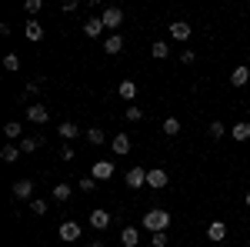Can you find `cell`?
<instances>
[{
  "mask_svg": "<svg viewBox=\"0 0 250 247\" xmlns=\"http://www.w3.org/2000/svg\"><path fill=\"white\" fill-rule=\"evenodd\" d=\"M57 234H60V241H67V244H74V241H80V224H77V221H63Z\"/></svg>",
  "mask_w": 250,
  "mask_h": 247,
  "instance_id": "277c9868",
  "label": "cell"
},
{
  "mask_svg": "<svg viewBox=\"0 0 250 247\" xmlns=\"http://www.w3.org/2000/svg\"><path fill=\"white\" fill-rule=\"evenodd\" d=\"M150 54H154L157 60H164V57H170V47H167V44H164V40H157L154 47H150Z\"/></svg>",
  "mask_w": 250,
  "mask_h": 247,
  "instance_id": "d4e9b609",
  "label": "cell"
},
{
  "mask_svg": "<svg viewBox=\"0 0 250 247\" xmlns=\"http://www.w3.org/2000/svg\"><path fill=\"white\" fill-rule=\"evenodd\" d=\"M213 137V140H220V137H224V134H227V127H224V124H220V120H213L210 124V131H207Z\"/></svg>",
  "mask_w": 250,
  "mask_h": 247,
  "instance_id": "f546056e",
  "label": "cell"
},
{
  "mask_svg": "<svg viewBox=\"0 0 250 247\" xmlns=\"http://www.w3.org/2000/svg\"><path fill=\"white\" fill-rule=\"evenodd\" d=\"M193 60H197L193 50H184V54H180V64H193Z\"/></svg>",
  "mask_w": 250,
  "mask_h": 247,
  "instance_id": "d590c367",
  "label": "cell"
},
{
  "mask_svg": "<svg viewBox=\"0 0 250 247\" xmlns=\"http://www.w3.org/2000/svg\"><path fill=\"white\" fill-rule=\"evenodd\" d=\"M167 171H160V167H150L147 171V187H154V190H160V187H167Z\"/></svg>",
  "mask_w": 250,
  "mask_h": 247,
  "instance_id": "8992f818",
  "label": "cell"
},
{
  "mask_svg": "<svg viewBox=\"0 0 250 247\" xmlns=\"http://www.w3.org/2000/svg\"><path fill=\"white\" fill-rule=\"evenodd\" d=\"M120 50H124V37L120 34H110L104 40V54H120Z\"/></svg>",
  "mask_w": 250,
  "mask_h": 247,
  "instance_id": "2e32d148",
  "label": "cell"
},
{
  "mask_svg": "<svg viewBox=\"0 0 250 247\" xmlns=\"http://www.w3.org/2000/svg\"><path fill=\"white\" fill-rule=\"evenodd\" d=\"M17 157H20L17 147H3V151H0V160H3V164H14Z\"/></svg>",
  "mask_w": 250,
  "mask_h": 247,
  "instance_id": "4316f807",
  "label": "cell"
},
{
  "mask_svg": "<svg viewBox=\"0 0 250 247\" xmlns=\"http://www.w3.org/2000/svg\"><path fill=\"white\" fill-rule=\"evenodd\" d=\"M117 94H120L124 100H127V104H130V100L137 97V84H134V80H120V87H117Z\"/></svg>",
  "mask_w": 250,
  "mask_h": 247,
  "instance_id": "d6986e66",
  "label": "cell"
},
{
  "mask_svg": "<svg viewBox=\"0 0 250 247\" xmlns=\"http://www.w3.org/2000/svg\"><path fill=\"white\" fill-rule=\"evenodd\" d=\"M110 147H114V154H120V157H124V154H130V147H134V144H130V137H127V134H117L114 140H110Z\"/></svg>",
  "mask_w": 250,
  "mask_h": 247,
  "instance_id": "5bb4252c",
  "label": "cell"
},
{
  "mask_svg": "<svg viewBox=\"0 0 250 247\" xmlns=\"http://www.w3.org/2000/svg\"><path fill=\"white\" fill-rule=\"evenodd\" d=\"M164 134H167V137H177V134H180V120H177V117H167V120H164Z\"/></svg>",
  "mask_w": 250,
  "mask_h": 247,
  "instance_id": "603a6c76",
  "label": "cell"
},
{
  "mask_svg": "<svg viewBox=\"0 0 250 247\" xmlns=\"http://www.w3.org/2000/svg\"><path fill=\"white\" fill-rule=\"evenodd\" d=\"M100 30H107L100 17H90L87 23H83V34H87V37H100Z\"/></svg>",
  "mask_w": 250,
  "mask_h": 247,
  "instance_id": "ac0fdd59",
  "label": "cell"
},
{
  "mask_svg": "<svg viewBox=\"0 0 250 247\" xmlns=\"http://www.w3.org/2000/svg\"><path fill=\"white\" fill-rule=\"evenodd\" d=\"M90 247H104V244H90Z\"/></svg>",
  "mask_w": 250,
  "mask_h": 247,
  "instance_id": "f35d334b",
  "label": "cell"
},
{
  "mask_svg": "<svg viewBox=\"0 0 250 247\" xmlns=\"http://www.w3.org/2000/svg\"><path fill=\"white\" fill-rule=\"evenodd\" d=\"M87 224H90L94 230H104L107 224H110V214H107L104 207H97V210H90V217H87Z\"/></svg>",
  "mask_w": 250,
  "mask_h": 247,
  "instance_id": "52a82bcc",
  "label": "cell"
},
{
  "mask_svg": "<svg viewBox=\"0 0 250 247\" xmlns=\"http://www.w3.org/2000/svg\"><path fill=\"white\" fill-rule=\"evenodd\" d=\"M30 194H34V180H17L14 184V197L17 201H34Z\"/></svg>",
  "mask_w": 250,
  "mask_h": 247,
  "instance_id": "7c38bea8",
  "label": "cell"
},
{
  "mask_svg": "<svg viewBox=\"0 0 250 247\" xmlns=\"http://www.w3.org/2000/svg\"><path fill=\"white\" fill-rule=\"evenodd\" d=\"M127 120H144V111H140V107H130V104H127Z\"/></svg>",
  "mask_w": 250,
  "mask_h": 247,
  "instance_id": "d6a6232c",
  "label": "cell"
},
{
  "mask_svg": "<svg viewBox=\"0 0 250 247\" xmlns=\"http://www.w3.org/2000/svg\"><path fill=\"white\" fill-rule=\"evenodd\" d=\"M120 244H124V247H137V244H140V234H137V227H130V224H127V227L120 230Z\"/></svg>",
  "mask_w": 250,
  "mask_h": 247,
  "instance_id": "9a60e30c",
  "label": "cell"
},
{
  "mask_svg": "<svg viewBox=\"0 0 250 247\" xmlns=\"http://www.w3.org/2000/svg\"><path fill=\"white\" fill-rule=\"evenodd\" d=\"M47 117H50V107L47 104H30L27 107V120H34V124H47Z\"/></svg>",
  "mask_w": 250,
  "mask_h": 247,
  "instance_id": "5b68a950",
  "label": "cell"
},
{
  "mask_svg": "<svg viewBox=\"0 0 250 247\" xmlns=\"http://www.w3.org/2000/svg\"><path fill=\"white\" fill-rule=\"evenodd\" d=\"M30 214H47V201L34 197V201H30Z\"/></svg>",
  "mask_w": 250,
  "mask_h": 247,
  "instance_id": "1f68e13d",
  "label": "cell"
},
{
  "mask_svg": "<svg viewBox=\"0 0 250 247\" xmlns=\"http://www.w3.org/2000/svg\"><path fill=\"white\" fill-rule=\"evenodd\" d=\"M80 134H83V131H80L77 124H70V120H63V124L57 127V137H60V140H74V137H80Z\"/></svg>",
  "mask_w": 250,
  "mask_h": 247,
  "instance_id": "4fadbf2b",
  "label": "cell"
},
{
  "mask_svg": "<svg viewBox=\"0 0 250 247\" xmlns=\"http://www.w3.org/2000/svg\"><path fill=\"white\" fill-rule=\"evenodd\" d=\"M3 70H20V57L17 54H3Z\"/></svg>",
  "mask_w": 250,
  "mask_h": 247,
  "instance_id": "83f0119b",
  "label": "cell"
},
{
  "mask_svg": "<svg viewBox=\"0 0 250 247\" xmlns=\"http://www.w3.org/2000/svg\"><path fill=\"white\" fill-rule=\"evenodd\" d=\"M144 184H147V171H144V167H130V171H127V187H144Z\"/></svg>",
  "mask_w": 250,
  "mask_h": 247,
  "instance_id": "30bf717a",
  "label": "cell"
},
{
  "mask_svg": "<svg viewBox=\"0 0 250 247\" xmlns=\"http://www.w3.org/2000/svg\"><path fill=\"white\" fill-rule=\"evenodd\" d=\"M83 137H87V144H104V140H107V134L100 131V127H90V131H83Z\"/></svg>",
  "mask_w": 250,
  "mask_h": 247,
  "instance_id": "7402d4cb",
  "label": "cell"
},
{
  "mask_svg": "<svg viewBox=\"0 0 250 247\" xmlns=\"http://www.w3.org/2000/svg\"><path fill=\"white\" fill-rule=\"evenodd\" d=\"M114 174H117L114 160H94V167H90V177H94L97 184H100V180H110Z\"/></svg>",
  "mask_w": 250,
  "mask_h": 247,
  "instance_id": "7a4b0ae2",
  "label": "cell"
},
{
  "mask_svg": "<svg viewBox=\"0 0 250 247\" xmlns=\"http://www.w3.org/2000/svg\"><path fill=\"white\" fill-rule=\"evenodd\" d=\"M43 140H47V137H23V140H20V151H23V154H34Z\"/></svg>",
  "mask_w": 250,
  "mask_h": 247,
  "instance_id": "44dd1931",
  "label": "cell"
},
{
  "mask_svg": "<svg viewBox=\"0 0 250 247\" xmlns=\"http://www.w3.org/2000/svg\"><path fill=\"white\" fill-rule=\"evenodd\" d=\"M70 194H74L70 184H57V187H54V201H70Z\"/></svg>",
  "mask_w": 250,
  "mask_h": 247,
  "instance_id": "cb8c5ba5",
  "label": "cell"
},
{
  "mask_svg": "<svg viewBox=\"0 0 250 247\" xmlns=\"http://www.w3.org/2000/svg\"><path fill=\"white\" fill-rule=\"evenodd\" d=\"M60 160H74V147H63L60 151Z\"/></svg>",
  "mask_w": 250,
  "mask_h": 247,
  "instance_id": "8d00e7d4",
  "label": "cell"
},
{
  "mask_svg": "<svg viewBox=\"0 0 250 247\" xmlns=\"http://www.w3.org/2000/svg\"><path fill=\"white\" fill-rule=\"evenodd\" d=\"M40 7H43L40 0H27V3H23V10H27L30 17H34V14H40Z\"/></svg>",
  "mask_w": 250,
  "mask_h": 247,
  "instance_id": "836d02e7",
  "label": "cell"
},
{
  "mask_svg": "<svg viewBox=\"0 0 250 247\" xmlns=\"http://www.w3.org/2000/svg\"><path fill=\"white\" fill-rule=\"evenodd\" d=\"M100 20H104L107 30H117V27L124 23V10H120V7H107V10L100 14Z\"/></svg>",
  "mask_w": 250,
  "mask_h": 247,
  "instance_id": "3957f363",
  "label": "cell"
},
{
  "mask_svg": "<svg viewBox=\"0 0 250 247\" xmlns=\"http://www.w3.org/2000/svg\"><path fill=\"white\" fill-rule=\"evenodd\" d=\"M207 237H210V241H224V237H227V224H224V221L207 224Z\"/></svg>",
  "mask_w": 250,
  "mask_h": 247,
  "instance_id": "e0dca14e",
  "label": "cell"
},
{
  "mask_svg": "<svg viewBox=\"0 0 250 247\" xmlns=\"http://www.w3.org/2000/svg\"><path fill=\"white\" fill-rule=\"evenodd\" d=\"M77 187L83 190V194H94V190H97V180H94V177H83V180H80Z\"/></svg>",
  "mask_w": 250,
  "mask_h": 247,
  "instance_id": "4dcf8cb0",
  "label": "cell"
},
{
  "mask_svg": "<svg viewBox=\"0 0 250 247\" xmlns=\"http://www.w3.org/2000/svg\"><path fill=\"white\" fill-rule=\"evenodd\" d=\"M230 84H233V87H247V84H250V67H247V64H240V67H233V74H230Z\"/></svg>",
  "mask_w": 250,
  "mask_h": 247,
  "instance_id": "9c48e42d",
  "label": "cell"
},
{
  "mask_svg": "<svg viewBox=\"0 0 250 247\" xmlns=\"http://www.w3.org/2000/svg\"><path fill=\"white\" fill-rule=\"evenodd\" d=\"M20 134H23V131H20V124H17V120L3 124V137H10V140H14V137H20ZM20 140H23V137H20Z\"/></svg>",
  "mask_w": 250,
  "mask_h": 247,
  "instance_id": "484cf974",
  "label": "cell"
},
{
  "mask_svg": "<svg viewBox=\"0 0 250 247\" xmlns=\"http://www.w3.org/2000/svg\"><path fill=\"white\" fill-rule=\"evenodd\" d=\"M233 140H237V144H244V140H250V124L247 120H240V124H233Z\"/></svg>",
  "mask_w": 250,
  "mask_h": 247,
  "instance_id": "ffe728a7",
  "label": "cell"
},
{
  "mask_svg": "<svg viewBox=\"0 0 250 247\" xmlns=\"http://www.w3.org/2000/svg\"><path fill=\"white\" fill-rule=\"evenodd\" d=\"M23 34H27V40H34V44H37V40H43V23L30 17L27 23H23Z\"/></svg>",
  "mask_w": 250,
  "mask_h": 247,
  "instance_id": "ba28073f",
  "label": "cell"
},
{
  "mask_svg": "<svg viewBox=\"0 0 250 247\" xmlns=\"http://www.w3.org/2000/svg\"><path fill=\"white\" fill-rule=\"evenodd\" d=\"M37 94H40V80H30V84L23 87V94H20V97L27 100V97H37Z\"/></svg>",
  "mask_w": 250,
  "mask_h": 247,
  "instance_id": "f1b7e54d",
  "label": "cell"
},
{
  "mask_svg": "<svg viewBox=\"0 0 250 247\" xmlns=\"http://www.w3.org/2000/svg\"><path fill=\"white\" fill-rule=\"evenodd\" d=\"M247 210H250V190H247Z\"/></svg>",
  "mask_w": 250,
  "mask_h": 247,
  "instance_id": "74e56055",
  "label": "cell"
},
{
  "mask_svg": "<svg viewBox=\"0 0 250 247\" xmlns=\"http://www.w3.org/2000/svg\"><path fill=\"white\" fill-rule=\"evenodd\" d=\"M167 30H170L173 40H187V37H190V23H187V20H173Z\"/></svg>",
  "mask_w": 250,
  "mask_h": 247,
  "instance_id": "8fae6325",
  "label": "cell"
},
{
  "mask_svg": "<svg viewBox=\"0 0 250 247\" xmlns=\"http://www.w3.org/2000/svg\"><path fill=\"white\" fill-rule=\"evenodd\" d=\"M144 230H150V234H160V230H167L170 227V214L167 210H160V207H150L147 214H144Z\"/></svg>",
  "mask_w": 250,
  "mask_h": 247,
  "instance_id": "6da1fadb",
  "label": "cell"
},
{
  "mask_svg": "<svg viewBox=\"0 0 250 247\" xmlns=\"http://www.w3.org/2000/svg\"><path fill=\"white\" fill-rule=\"evenodd\" d=\"M170 244V237H167V230H160V234H154V247H167Z\"/></svg>",
  "mask_w": 250,
  "mask_h": 247,
  "instance_id": "e575fe53",
  "label": "cell"
}]
</instances>
